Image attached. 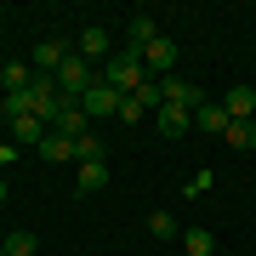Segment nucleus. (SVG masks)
<instances>
[{
  "label": "nucleus",
  "instance_id": "nucleus-6",
  "mask_svg": "<svg viewBox=\"0 0 256 256\" xmlns=\"http://www.w3.org/2000/svg\"><path fill=\"white\" fill-rule=\"evenodd\" d=\"M28 102H34V120H46V126H52L57 102H63V92H57V74H34V86H28Z\"/></svg>",
  "mask_w": 256,
  "mask_h": 256
},
{
  "label": "nucleus",
  "instance_id": "nucleus-20",
  "mask_svg": "<svg viewBox=\"0 0 256 256\" xmlns=\"http://www.w3.org/2000/svg\"><path fill=\"white\" fill-rule=\"evenodd\" d=\"M0 245H6V256H34V245H40V239L28 234V228H18V234H6V239H0Z\"/></svg>",
  "mask_w": 256,
  "mask_h": 256
},
{
  "label": "nucleus",
  "instance_id": "nucleus-8",
  "mask_svg": "<svg viewBox=\"0 0 256 256\" xmlns=\"http://www.w3.org/2000/svg\"><path fill=\"white\" fill-rule=\"evenodd\" d=\"M68 52H74V46H63V40H40L34 57H28V68H34V74H57V68L68 63Z\"/></svg>",
  "mask_w": 256,
  "mask_h": 256
},
{
  "label": "nucleus",
  "instance_id": "nucleus-13",
  "mask_svg": "<svg viewBox=\"0 0 256 256\" xmlns=\"http://www.w3.org/2000/svg\"><path fill=\"white\" fill-rule=\"evenodd\" d=\"M194 126H200L205 137H222V131H228V108H222V102H200V108H194Z\"/></svg>",
  "mask_w": 256,
  "mask_h": 256
},
{
  "label": "nucleus",
  "instance_id": "nucleus-23",
  "mask_svg": "<svg viewBox=\"0 0 256 256\" xmlns=\"http://www.w3.org/2000/svg\"><path fill=\"white\" fill-rule=\"evenodd\" d=\"M12 160H23V148L18 142H0V165H12Z\"/></svg>",
  "mask_w": 256,
  "mask_h": 256
},
{
  "label": "nucleus",
  "instance_id": "nucleus-3",
  "mask_svg": "<svg viewBox=\"0 0 256 256\" xmlns=\"http://www.w3.org/2000/svg\"><path fill=\"white\" fill-rule=\"evenodd\" d=\"M160 102H171V108H200V102H205V92H200V86H194V80H182V74H165V80H160Z\"/></svg>",
  "mask_w": 256,
  "mask_h": 256
},
{
  "label": "nucleus",
  "instance_id": "nucleus-21",
  "mask_svg": "<svg viewBox=\"0 0 256 256\" xmlns=\"http://www.w3.org/2000/svg\"><path fill=\"white\" fill-rule=\"evenodd\" d=\"M182 250L188 256H210V234L205 228H182Z\"/></svg>",
  "mask_w": 256,
  "mask_h": 256
},
{
  "label": "nucleus",
  "instance_id": "nucleus-4",
  "mask_svg": "<svg viewBox=\"0 0 256 256\" xmlns=\"http://www.w3.org/2000/svg\"><path fill=\"white\" fill-rule=\"evenodd\" d=\"M46 131H57V137H68V142H80V137H86V108H80L74 97H63V102H57V114H52V126H46Z\"/></svg>",
  "mask_w": 256,
  "mask_h": 256
},
{
  "label": "nucleus",
  "instance_id": "nucleus-15",
  "mask_svg": "<svg viewBox=\"0 0 256 256\" xmlns=\"http://www.w3.org/2000/svg\"><path fill=\"white\" fill-rule=\"evenodd\" d=\"M74 188H80V194H102V188H108V165H102V160L80 165V182H74Z\"/></svg>",
  "mask_w": 256,
  "mask_h": 256
},
{
  "label": "nucleus",
  "instance_id": "nucleus-19",
  "mask_svg": "<svg viewBox=\"0 0 256 256\" xmlns=\"http://www.w3.org/2000/svg\"><path fill=\"white\" fill-rule=\"evenodd\" d=\"M148 228H154V239H182V222H176L171 210H154V216H148Z\"/></svg>",
  "mask_w": 256,
  "mask_h": 256
},
{
  "label": "nucleus",
  "instance_id": "nucleus-11",
  "mask_svg": "<svg viewBox=\"0 0 256 256\" xmlns=\"http://www.w3.org/2000/svg\"><path fill=\"white\" fill-rule=\"evenodd\" d=\"M154 120H160V137H165V142H176V137L194 126V114H188V108H171V102H160Z\"/></svg>",
  "mask_w": 256,
  "mask_h": 256
},
{
  "label": "nucleus",
  "instance_id": "nucleus-7",
  "mask_svg": "<svg viewBox=\"0 0 256 256\" xmlns=\"http://www.w3.org/2000/svg\"><path fill=\"white\" fill-rule=\"evenodd\" d=\"M171 63H176V40H171V34L148 40V52H142V68L154 74V80H165V74H171Z\"/></svg>",
  "mask_w": 256,
  "mask_h": 256
},
{
  "label": "nucleus",
  "instance_id": "nucleus-10",
  "mask_svg": "<svg viewBox=\"0 0 256 256\" xmlns=\"http://www.w3.org/2000/svg\"><path fill=\"white\" fill-rule=\"evenodd\" d=\"M148 40H160V28H154V18H148V12H137V18L126 23V52H131V57H142V52H148Z\"/></svg>",
  "mask_w": 256,
  "mask_h": 256
},
{
  "label": "nucleus",
  "instance_id": "nucleus-17",
  "mask_svg": "<svg viewBox=\"0 0 256 256\" xmlns=\"http://www.w3.org/2000/svg\"><path fill=\"white\" fill-rule=\"evenodd\" d=\"M0 86H6V92H28V86H34V68L28 63H6L0 68Z\"/></svg>",
  "mask_w": 256,
  "mask_h": 256
},
{
  "label": "nucleus",
  "instance_id": "nucleus-18",
  "mask_svg": "<svg viewBox=\"0 0 256 256\" xmlns=\"http://www.w3.org/2000/svg\"><path fill=\"white\" fill-rule=\"evenodd\" d=\"M234 148H256V120H228V131H222Z\"/></svg>",
  "mask_w": 256,
  "mask_h": 256
},
{
  "label": "nucleus",
  "instance_id": "nucleus-5",
  "mask_svg": "<svg viewBox=\"0 0 256 256\" xmlns=\"http://www.w3.org/2000/svg\"><path fill=\"white\" fill-rule=\"evenodd\" d=\"M148 108H160V80H154V74H148V80H142L131 97H120V120L131 126V120H142Z\"/></svg>",
  "mask_w": 256,
  "mask_h": 256
},
{
  "label": "nucleus",
  "instance_id": "nucleus-22",
  "mask_svg": "<svg viewBox=\"0 0 256 256\" xmlns=\"http://www.w3.org/2000/svg\"><path fill=\"white\" fill-rule=\"evenodd\" d=\"M92 160H102V142L92 137V131H86V137L74 142V165H92Z\"/></svg>",
  "mask_w": 256,
  "mask_h": 256
},
{
  "label": "nucleus",
  "instance_id": "nucleus-1",
  "mask_svg": "<svg viewBox=\"0 0 256 256\" xmlns=\"http://www.w3.org/2000/svg\"><path fill=\"white\" fill-rule=\"evenodd\" d=\"M97 80L108 86V92H120V97H131V92H137V86L148 80V68H142V57H131L126 46H120V52L108 57V63L97 68Z\"/></svg>",
  "mask_w": 256,
  "mask_h": 256
},
{
  "label": "nucleus",
  "instance_id": "nucleus-2",
  "mask_svg": "<svg viewBox=\"0 0 256 256\" xmlns=\"http://www.w3.org/2000/svg\"><path fill=\"white\" fill-rule=\"evenodd\" d=\"M92 86H97V74H92V63H86V57H80V52H68V63H63V68H57V92H63V97H74V102H80L86 92H92Z\"/></svg>",
  "mask_w": 256,
  "mask_h": 256
},
{
  "label": "nucleus",
  "instance_id": "nucleus-9",
  "mask_svg": "<svg viewBox=\"0 0 256 256\" xmlns=\"http://www.w3.org/2000/svg\"><path fill=\"white\" fill-rule=\"evenodd\" d=\"M74 52H80L86 63H92V57L108 63V57H114V40H108V28H102V23H92V28H80V46H74Z\"/></svg>",
  "mask_w": 256,
  "mask_h": 256
},
{
  "label": "nucleus",
  "instance_id": "nucleus-12",
  "mask_svg": "<svg viewBox=\"0 0 256 256\" xmlns=\"http://www.w3.org/2000/svg\"><path fill=\"white\" fill-rule=\"evenodd\" d=\"M80 108H86V120H92V114H120V92H108V86H92V92H86L80 97Z\"/></svg>",
  "mask_w": 256,
  "mask_h": 256
},
{
  "label": "nucleus",
  "instance_id": "nucleus-14",
  "mask_svg": "<svg viewBox=\"0 0 256 256\" xmlns=\"http://www.w3.org/2000/svg\"><path fill=\"white\" fill-rule=\"evenodd\" d=\"M222 108H228V120H256V92L250 86H234V92L222 97Z\"/></svg>",
  "mask_w": 256,
  "mask_h": 256
},
{
  "label": "nucleus",
  "instance_id": "nucleus-24",
  "mask_svg": "<svg viewBox=\"0 0 256 256\" xmlns=\"http://www.w3.org/2000/svg\"><path fill=\"white\" fill-rule=\"evenodd\" d=\"M6 200H12V188H6V176H0V205H6Z\"/></svg>",
  "mask_w": 256,
  "mask_h": 256
},
{
  "label": "nucleus",
  "instance_id": "nucleus-16",
  "mask_svg": "<svg viewBox=\"0 0 256 256\" xmlns=\"http://www.w3.org/2000/svg\"><path fill=\"white\" fill-rule=\"evenodd\" d=\"M34 154H40V160H52V165H63V160H74V142H68V137H57V131H46V142H40Z\"/></svg>",
  "mask_w": 256,
  "mask_h": 256
}]
</instances>
